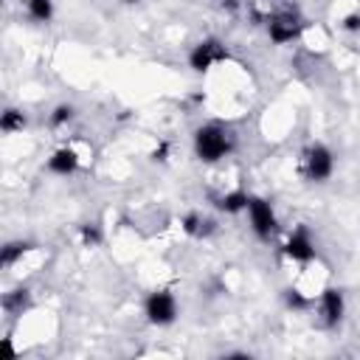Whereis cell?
Here are the masks:
<instances>
[{
	"instance_id": "obj_9",
	"label": "cell",
	"mask_w": 360,
	"mask_h": 360,
	"mask_svg": "<svg viewBox=\"0 0 360 360\" xmlns=\"http://www.w3.org/2000/svg\"><path fill=\"white\" fill-rule=\"evenodd\" d=\"M79 163H82V158H79V152L73 146H59L48 158V172H53L59 177H68V174H73L79 169Z\"/></svg>"
},
{
	"instance_id": "obj_16",
	"label": "cell",
	"mask_w": 360,
	"mask_h": 360,
	"mask_svg": "<svg viewBox=\"0 0 360 360\" xmlns=\"http://www.w3.org/2000/svg\"><path fill=\"white\" fill-rule=\"evenodd\" d=\"M73 118H76V107H73V104H56V107L51 110V115H48V124H51L53 129H62V127H68Z\"/></svg>"
},
{
	"instance_id": "obj_12",
	"label": "cell",
	"mask_w": 360,
	"mask_h": 360,
	"mask_svg": "<svg viewBox=\"0 0 360 360\" xmlns=\"http://www.w3.org/2000/svg\"><path fill=\"white\" fill-rule=\"evenodd\" d=\"M248 200H250L248 191L233 188V191H225L222 197H217V208L225 211V214H242L248 208Z\"/></svg>"
},
{
	"instance_id": "obj_2",
	"label": "cell",
	"mask_w": 360,
	"mask_h": 360,
	"mask_svg": "<svg viewBox=\"0 0 360 360\" xmlns=\"http://www.w3.org/2000/svg\"><path fill=\"white\" fill-rule=\"evenodd\" d=\"M248 222H250V231L262 239V242H270L278 231V217H276V208L267 197H259V194H250L248 200Z\"/></svg>"
},
{
	"instance_id": "obj_20",
	"label": "cell",
	"mask_w": 360,
	"mask_h": 360,
	"mask_svg": "<svg viewBox=\"0 0 360 360\" xmlns=\"http://www.w3.org/2000/svg\"><path fill=\"white\" fill-rule=\"evenodd\" d=\"M222 8H228V11H236V8H239V0H222Z\"/></svg>"
},
{
	"instance_id": "obj_3",
	"label": "cell",
	"mask_w": 360,
	"mask_h": 360,
	"mask_svg": "<svg viewBox=\"0 0 360 360\" xmlns=\"http://www.w3.org/2000/svg\"><path fill=\"white\" fill-rule=\"evenodd\" d=\"M304 31H307V20L298 11H292V8L276 11V14L267 17V37H270L273 45H290Z\"/></svg>"
},
{
	"instance_id": "obj_10",
	"label": "cell",
	"mask_w": 360,
	"mask_h": 360,
	"mask_svg": "<svg viewBox=\"0 0 360 360\" xmlns=\"http://www.w3.org/2000/svg\"><path fill=\"white\" fill-rule=\"evenodd\" d=\"M31 307H34V298H31V290H28V287H14V290H8V292L3 295V309H6V315H11V318L28 312Z\"/></svg>"
},
{
	"instance_id": "obj_19",
	"label": "cell",
	"mask_w": 360,
	"mask_h": 360,
	"mask_svg": "<svg viewBox=\"0 0 360 360\" xmlns=\"http://www.w3.org/2000/svg\"><path fill=\"white\" fill-rule=\"evenodd\" d=\"M340 25H343V31L357 34V31H360V11H349V14L340 20Z\"/></svg>"
},
{
	"instance_id": "obj_4",
	"label": "cell",
	"mask_w": 360,
	"mask_h": 360,
	"mask_svg": "<svg viewBox=\"0 0 360 360\" xmlns=\"http://www.w3.org/2000/svg\"><path fill=\"white\" fill-rule=\"evenodd\" d=\"M228 59H231V51H228V45H225L222 39H217V37H205V39L194 42L191 51H188V68H191L194 73H208L214 65L228 62Z\"/></svg>"
},
{
	"instance_id": "obj_8",
	"label": "cell",
	"mask_w": 360,
	"mask_h": 360,
	"mask_svg": "<svg viewBox=\"0 0 360 360\" xmlns=\"http://www.w3.org/2000/svg\"><path fill=\"white\" fill-rule=\"evenodd\" d=\"M284 256H287L290 262H295V264H309V262L315 259V242H312V236H309V231H307L304 225H298V228L287 236V242H284Z\"/></svg>"
},
{
	"instance_id": "obj_18",
	"label": "cell",
	"mask_w": 360,
	"mask_h": 360,
	"mask_svg": "<svg viewBox=\"0 0 360 360\" xmlns=\"http://www.w3.org/2000/svg\"><path fill=\"white\" fill-rule=\"evenodd\" d=\"M79 236H82V245H84V248H96V245H101V239H104V233H101V228H98L96 222L79 225Z\"/></svg>"
},
{
	"instance_id": "obj_14",
	"label": "cell",
	"mask_w": 360,
	"mask_h": 360,
	"mask_svg": "<svg viewBox=\"0 0 360 360\" xmlns=\"http://www.w3.org/2000/svg\"><path fill=\"white\" fill-rule=\"evenodd\" d=\"M22 6L34 22H51L53 20V0H22Z\"/></svg>"
},
{
	"instance_id": "obj_7",
	"label": "cell",
	"mask_w": 360,
	"mask_h": 360,
	"mask_svg": "<svg viewBox=\"0 0 360 360\" xmlns=\"http://www.w3.org/2000/svg\"><path fill=\"white\" fill-rule=\"evenodd\" d=\"M318 315H321V323L326 329L340 326L343 323V315H346V295H343V290L323 287L321 295H318Z\"/></svg>"
},
{
	"instance_id": "obj_21",
	"label": "cell",
	"mask_w": 360,
	"mask_h": 360,
	"mask_svg": "<svg viewBox=\"0 0 360 360\" xmlns=\"http://www.w3.org/2000/svg\"><path fill=\"white\" fill-rule=\"evenodd\" d=\"M121 3H127V6H132V3H141V0H121Z\"/></svg>"
},
{
	"instance_id": "obj_17",
	"label": "cell",
	"mask_w": 360,
	"mask_h": 360,
	"mask_svg": "<svg viewBox=\"0 0 360 360\" xmlns=\"http://www.w3.org/2000/svg\"><path fill=\"white\" fill-rule=\"evenodd\" d=\"M284 304H287V309H292V312H304V309L312 307V298L304 295L298 287H287V290H284Z\"/></svg>"
},
{
	"instance_id": "obj_5",
	"label": "cell",
	"mask_w": 360,
	"mask_h": 360,
	"mask_svg": "<svg viewBox=\"0 0 360 360\" xmlns=\"http://www.w3.org/2000/svg\"><path fill=\"white\" fill-rule=\"evenodd\" d=\"M177 298L172 290H152L143 301V315L152 326H172L177 321Z\"/></svg>"
},
{
	"instance_id": "obj_1",
	"label": "cell",
	"mask_w": 360,
	"mask_h": 360,
	"mask_svg": "<svg viewBox=\"0 0 360 360\" xmlns=\"http://www.w3.org/2000/svg\"><path fill=\"white\" fill-rule=\"evenodd\" d=\"M191 146H194V158L202 163H219L222 158H228L236 146V135L222 127V124H202L194 129L191 135Z\"/></svg>"
},
{
	"instance_id": "obj_15",
	"label": "cell",
	"mask_w": 360,
	"mask_h": 360,
	"mask_svg": "<svg viewBox=\"0 0 360 360\" xmlns=\"http://www.w3.org/2000/svg\"><path fill=\"white\" fill-rule=\"evenodd\" d=\"M25 124H28V118H25V112H22V110H17V107H6V110H3V115H0V129H3L6 135L25 129Z\"/></svg>"
},
{
	"instance_id": "obj_6",
	"label": "cell",
	"mask_w": 360,
	"mask_h": 360,
	"mask_svg": "<svg viewBox=\"0 0 360 360\" xmlns=\"http://www.w3.org/2000/svg\"><path fill=\"white\" fill-rule=\"evenodd\" d=\"M304 177L309 183H326L335 174V152L326 143H309L304 152Z\"/></svg>"
},
{
	"instance_id": "obj_13",
	"label": "cell",
	"mask_w": 360,
	"mask_h": 360,
	"mask_svg": "<svg viewBox=\"0 0 360 360\" xmlns=\"http://www.w3.org/2000/svg\"><path fill=\"white\" fill-rule=\"evenodd\" d=\"M31 248H34V245H31V242H22V239L6 242V245L0 248V267H14Z\"/></svg>"
},
{
	"instance_id": "obj_11",
	"label": "cell",
	"mask_w": 360,
	"mask_h": 360,
	"mask_svg": "<svg viewBox=\"0 0 360 360\" xmlns=\"http://www.w3.org/2000/svg\"><path fill=\"white\" fill-rule=\"evenodd\" d=\"M183 231L188 236H194V239H205V236H211L217 231V222L211 217H202V214L191 211V214L183 217Z\"/></svg>"
}]
</instances>
